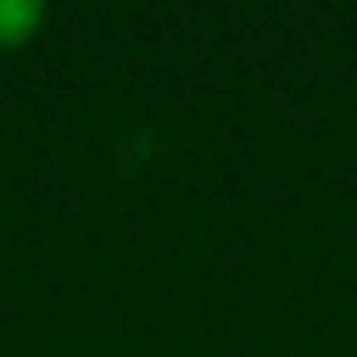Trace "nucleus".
<instances>
[{
    "label": "nucleus",
    "mask_w": 357,
    "mask_h": 357,
    "mask_svg": "<svg viewBox=\"0 0 357 357\" xmlns=\"http://www.w3.org/2000/svg\"><path fill=\"white\" fill-rule=\"evenodd\" d=\"M45 9L36 0H0V45H23L36 36Z\"/></svg>",
    "instance_id": "f257e3e1"
}]
</instances>
